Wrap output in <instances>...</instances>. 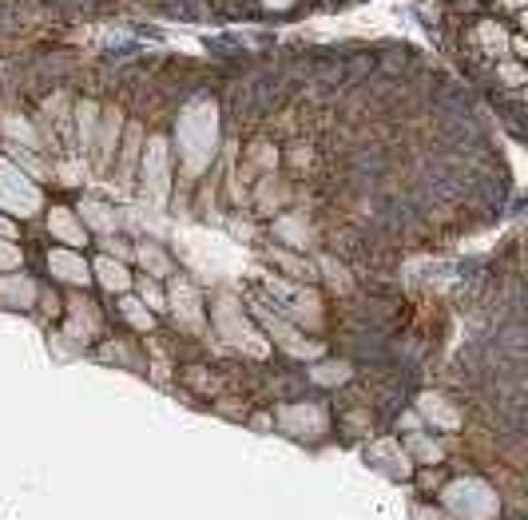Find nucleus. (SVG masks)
Returning a JSON list of instances; mask_svg holds the SVG:
<instances>
[{"instance_id": "1", "label": "nucleus", "mask_w": 528, "mask_h": 520, "mask_svg": "<svg viewBox=\"0 0 528 520\" xmlns=\"http://www.w3.org/2000/svg\"><path fill=\"white\" fill-rule=\"evenodd\" d=\"M0 290L8 294V302H13V306H32V302H36V286L28 282V278H20V282H4Z\"/></svg>"}, {"instance_id": "2", "label": "nucleus", "mask_w": 528, "mask_h": 520, "mask_svg": "<svg viewBox=\"0 0 528 520\" xmlns=\"http://www.w3.org/2000/svg\"><path fill=\"white\" fill-rule=\"evenodd\" d=\"M139 259H143V266H148L151 274H167L171 270V262H167V254H163L155 243H139Z\"/></svg>"}, {"instance_id": "3", "label": "nucleus", "mask_w": 528, "mask_h": 520, "mask_svg": "<svg viewBox=\"0 0 528 520\" xmlns=\"http://www.w3.org/2000/svg\"><path fill=\"white\" fill-rule=\"evenodd\" d=\"M421 409H425L429 417H433V413H437V417H441V421H437V425H445V429H457V425H461V417H457L453 409L445 405L441 397H421Z\"/></svg>"}, {"instance_id": "4", "label": "nucleus", "mask_w": 528, "mask_h": 520, "mask_svg": "<svg viewBox=\"0 0 528 520\" xmlns=\"http://www.w3.org/2000/svg\"><path fill=\"white\" fill-rule=\"evenodd\" d=\"M52 226H56V235H60L64 243H84V231L72 223L68 211H52Z\"/></svg>"}, {"instance_id": "5", "label": "nucleus", "mask_w": 528, "mask_h": 520, "mask_svg": "<svg viewBox=\"0 0 528 520\" xmlns=\"http://www.w3.org/2000/svg\"><path fill=\"white\" fill-rule=\"evenodd\" d=\"M99 278H104L111 290H123V286H127V270H123L120 262H111V259H99Z\"/></svg>"}, {"instance_id": "6", "label": "nucleus", "mask_w": 528, "mask_h": 520, "mask_svg": "<svg viewBox=\"0 0 528 520\" xmlns=\"http://www.w3.org/2000/svg\"><path fill=\"white\" fill-rule=\"evenodd\" d=\"M52 266H56L64 278H76V282H84V278H87V270H84V266H76L72 254H52Z\"/></svg>"}, {"instance_id": "7", "label": "nucleus", "mask_w": 528, "mask_h": 520, "mask_svg": "<svg viewBox=\"0 0 528 520\" xmlns=\"http://www.w3.org/2000/svg\"><path fill=\"white\" fill-rule=\"evenodd\" d=\"M409 445H413V453H418L421 461H429V465H437V461L445 457V453H441V445H437V441H433V445H429V441H425V437H413V441H409Z\"/></svg>"}, {"instance_id": "8", "label": "nucleus", "mask_w": 528, "mask_h": 520, "mask_svg": "<svg viewBox=\"0 0 528 520\" xmlns=\"http://www.w3.org/2000/svg\"><path fill=\"white\" fill-rule=\"evenodd\" d=\"M123 314H127V318H131V322H136L139 330H151V326H155V322H151V314H148V310L139 306V302H131V298H123Z\"/></svg>"}, {"instance_id": "9", "label": "nucleus", "mask_w": 528, "mask_h": 520, "mask_svg": "<svg viewBox=\"0 0 528 520\" xmlns=\"http://www.w3.org/2000/svg\"><path fill=\"white\" fill-rule=\"evenodd\" d=\"M139 290H143V302H151L155 310H163V306H167V302H163V294H159V286L151 282V278H143V282H139Z\"/></svg>"}, {"instance_id": "10", "label": "nucleus", "mask_w": 528, "mask_h": 520, "mask_svg": "<svg viewBox=\"0 0 528 520\" xmlns=\"http://www.w3.org/2000/svg\"><path fill=\"white\" fill-rule=\"evenodd\" d=\"M16 262H20V250H16V247H4V243H0V270H13Z\"/></svg>"}, {"instance_id": "11", "label": "nucleus", "mask_w": 528, "mask_h": 520, "mask_svg": "<svg viewBox=\"0 0 528 520\" xmlns=\"http://www.w3.org/2000/svg\"><path fill=\"white\" fill-rule=\"evenodd\" d=\"M278 262H283L290 274H306V278H314V270H310V266H302L298 259H290V254H278Z\"/></svg>"}, {"instance_id": "12", "label": "nucleus", "mask_w": 528, "mask_h": 520, "mask_svg": "<svg viewBox=\"0 0 528 520\" xmlns=\"http://www.w3.org/2000/svg\"><path fill=\"white\" fill-rule=\"evenodd\" d=\"M501 75H504V84H520V80H525V72H520V64H504V68H501Z\"/></svg>"}, {"instance_id": "13", "label": "nucleus", "mask_w": 528, "mask_h": 520, "mask_svg": "<svg viewBox=\"0 0 528 520\" xmlns=\"http://www.w3.org/2000/svg\"><path fill=\"white\" fill-rule=\"evenodd\" d=\"M0 235H8V238H13V235H16V231H13V223H4V219H0Z\"/></svg>"}]
</instances>
